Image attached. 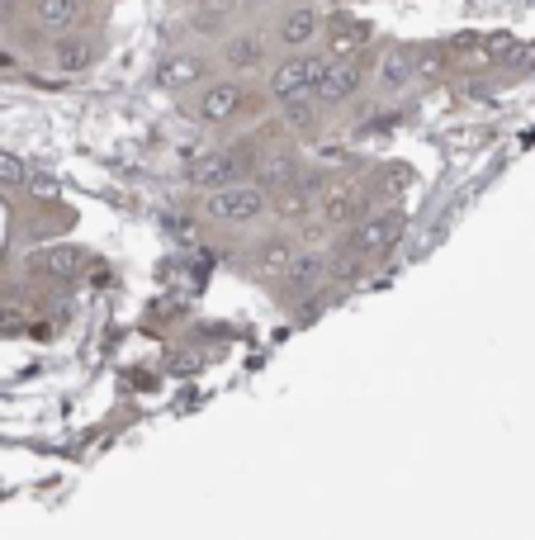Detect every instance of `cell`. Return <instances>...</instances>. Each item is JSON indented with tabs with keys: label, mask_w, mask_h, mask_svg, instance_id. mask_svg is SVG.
<instances>
[{
	"label": "cell",
	"mask_w": 535,
	"mask_h": 540,
	"mask_svg": "<svg viewBox=\"0 0 535 540\" xmlns=\"http://www.w3.org/2000/svg\"><path fill=\"white\" fill-rule=\"evenodd\" d=\"M360 62L356 53H337V57H327L322 62V76H318V86H313V95H318L322 105H346L351 95L360 90Z\"/></svg>",
	"instance_id": "obj_2"
},
{
	"label": "cell",
	"mask_w": 535,
	"mask_h": 540,
	"mask_svg": "<svg viewBox=\"0 0 535 540\" xmlns=\"http://www.w3.org/2000/svg\"><path fill=\"white\" fill-rule=\"evenodd\" d=\"M270 209V195L261 185H242V180H232V185H218L204 195V218H214V223H228V228H247L256 218Z\"/></svg>",
	"instance_id": "obj_1"
},
{
	"label": "cell",
	"mask_w": 535,
	"mask_h": 540,
	"mask_svg": "<svg viewBox=\"0 0 535 540\" xmlns=\"http://www.w3.org/2000/svg\"><path fill=\"white\" fill-rule=\"evenodd\" d=\"M242 100H247V90L237 86V81H218V86H209L199 95V119L204 124H228L232 114L242 109Z\"/></svg>",
	"instance_id": "obj_5"
},
{
	"label": "cell",
	"mask_w": 535,
	"mask_h": 540,
	"mask_svg": "<svg viewBox=\"0 0 535 540\" xmlns=\"http://www.w3.org/2000/svg\"><path fill=\"white\" fill-rule=\"evenodd\" d=\"M199 76H204V62H199V57H171L166 67H157V81L166 90L190 86V81H199Z\"/></svg>",
	"instance_id": "obj_13"
},
{
	"label": "cell",
	"mask_w": 535,
	"mask_h": 540,
	"mask_svg": "<svg viewBox=\"0 0 535 540\" xmlns=\"http://www.w3.org/2000/svg\"><path fill=\"white\" fill-rule=\"evenodd\" d=\"M327 266H332V256L327 252H299V256H289V275H285V285H294L299 294L304 289H318L322 280H327Z\"/></svg>",
	"instance_id": "obj_7"
},
{
	"label": "cell",
	"mask_w": 535,
	"mask_h": 540,
	"mask_svg": "<svg viewBox=\"0 0 535 540\" xmlns=\"http://www.w3.org/2000/svg\"><path fill=\"white\" fill-rule=\"evenodd\" d=\"M313 34H318V15H313V10H294V15L285 19V29H280V43H289V48H304Z\"/></svg>",
	"instance_id": "obj_14"
},
{
	"label": "cell",
	"mask_w": 535,
	"mask_h": 540,
	"mask_svg": "<svg viewBox=\"0 0 535 540\" xmlns=\"http://www.w3.org/2000/svg\"><path fill=\"white\" fill-rule=\"evenodd\" d=\"M417 76V53L412 48H389L379 57V86L384 90H403Z\"/></svg>",
	"instance_id": "obj_9"
},
{
	"label": "cell",
	"mask_w": 535,
	"mask_h": 540,
	"mask_svg": "<svg viewBox=\"0 0 535 540\" xmlns=\"http://www.w3.org/2000/svg\"><path fill=\"white\" fill-rule=\"evenodd\" d=\"M261 57H266V43H261V34L228 38V48H223V62H228L232 72H251V67H261Z\"/></svg>",
	"instance_id": "obj_12"
},
{
	"label": "cell",
	"mask_w": 535,
	"mask_h": 540,
	"mask_svg": "<svg viewBox=\"0 0 535 540\" xmlns=\"http://www.w3.org/2000/svg\"><path fill=\"white\" fill-rule=\"evenodd\" d=\"M0 72H15V57L10 53H0Z\"/></svg>",
	"instance_id": "obj_21"
},
{
	"label": "cell",
	"mask_w": 535,
	"mask_h": 540,
	"mask_svg": "<svg viewBox=\"0 0 535 540\" xmlns=\"http://www.w3.org/2000/svg\"><path fill=\"white\" fill-rule=\"evenodd\" d=\"M403 228H408L403 209H375V214H365L356 228V252H365V256L389 252V247L403 242Z\"/></svg>",
	"instance_id": "obj_3"
},
{
	"label": "cell",
	"mask_w": 535,
	"mask_h": 540,
	"mask_svg": "<svg viewBox=\"0 0 535 540\" xmlns=\"http://www.w3.org/2000/svg\"><path fill=\"white\" fill-rule=\"evenodd\" d=\"M356 218V195H332L327 199V223L341 228V223H351Z\"/></svg>",
	"instance_id": "obj_18"
},
{
	"label": "cell",
	"mask_w": 535,
	"mask_h": 540,
	"mask_svg": "<svg viewBox=\"0 0 535 540\" xmlns=\"http://www.w3.org/2000/svg\"><path fill=\"white\" fill-rule=\"evenodd\" d=\"M0 185H5V190H19V185H29V166L19 162L15 152H0Z\"/></svg>",
	"instance_id": "obj_16"
},
{
	"label": "cell",
	"mask_w": 535,
	"mask_h": 540,
	"mask_svg": "<svg viewBox=\"0 0 535 540\" xmlns=\"http://www.w3.org/2000/svg\"><path fill=\"white\" fill-rule=\"evenodd\" d=\"M322 62L327 57H289V62H280L275 67V76H270V95L285 105V100H299V95H313V86H318L322 76Z\"/></svg>",
	"instance_id": "obj_4"
},
{
	"label": "cell",
	"mask_w": 535,
	"mask_h": 540,
	"mask_svg": "<svg viewBox=\"0 0 535 540\" xmlns=\"http://www.w3.org/2000/svg\"><path fill=\"white\" fill-rule=\"evenodd\" d=\"M417 76H441V53H422V57H417Z\"/></svg>",
	"instance_id": "obj_20"
},
{
	"label": "cell",
	"mask_w": 535,
	"mask_h": 540,
	"mask_svg": "<svg viewBox=\"0 0 535 540\" xmlns=\"http://www.w3.org/2000/svg\"><path fill=\"white\" fill-rule=\"evenodd\" d=\"M285 119L294 128H313V124H318V114H313V105H308V95H299V100H285Z\"/></svg>",
	"instance_id": "obj_19"
},
{
	"label": "cell",
	"mask_w": 535,
	"mask_h": 540,
	"mask_svg": "<svg viewBox=\"0 0 535 540\" xmlns=\"http://www.w3.org/2000/svg\"><path fill=\"white\" fill-rule=\"evenodd\" d=\"M34 15L48 34H67L76 19H81V0H38Z\"/></svg>",
	"instance_id": "obj_11"
},
{
	"label": "cell",
	"mask_w": 535,
	"mask_h": 540,
	"mask_svg": "<svg viewBox=\"0 0 535 540\" xmlns=\"http://www.w3.org/2000/svg\"><path fill=\"white\" fill-rule=\"evenodd\" d=\"M81 261H86L81 247H67V242H62V247H43V252L34 256V270H43L48 280H72V275H81Z\"/></svg>",
	"instance_id": "obj_8"
},
{
	"label": "cell",
	"mask_w": 535,
	"mask_h": 540,
	"mask_svg": "<svg viewBox=\"0 0 535 540\" xmlns=\"http://www.w3.org/2000/svg\"><path fill=\"white\" fill-rule=\"evenodd\" d=\"M190 180L204 185V190L232 185V180H237V157H228V152H218V157H199V162L190 166Z\"/></svg>",
	"instance_id": "obj_10"
},
{
	"label": "cell",
	"mask_w": 535,
	"mask_h": 540,
	"mask_svg": "<svg viewBox=\"0 0 535 540\" xmlns=\"http://www.w3.org/2000/svg\"><path fill=\"white\" fill-rule=\"evenodd\" d=\"M332 34H337V53H356L360 43L370 38V29H365V24H346V19H337Z\"/></svg>",
	"instance_id": "obj_17"
},
{
	"label": "cell",
	"mask_w": 535,
	"mask_h": 540,
	"mask_svg": "<svg viewBox=\"0 0 535 540\" xmlns=\"http://www.w3.org/2000/svg\"><path fill=\"white\" fill-rule=\"evenodd\" d=\"M256 185L266 190V195H280L289 185H299V157L294 152H275L266 162L256 166Z\"/></svg>",
	"instance_id": "obj_6"
},
{
	"label": "cell",
	"mask_w": 535,
	"mask_h": 540,
	"mask_svg": "<svg viewBox=\"0 0 535 540\" xmlns=\"http://www.w3.org/2000/svg\"><path fill=\"white\" fill-rule=\"evenodd\" d=\"M90 48L86 43H57V67L62 72H81V67H90Z\"/></svg>",
	"instance_id": "obj_15"
}]
</instances>
